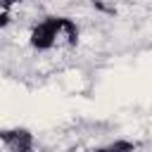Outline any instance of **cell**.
Here are the masks:
<instances>
[{"label": "cell", "mask_w": 152, "mask_h": 152, "mask_svg": "<svg viewBox=\"0 0 152 152\" xmlns=\"http://www.w3.org/2000/svg\"><path fill=\"white\" fill-rule=\"evenodd\" d=\"M78 24L71 17H45L38 24H33L28 33V43L38 52H48L55 48H74L78 43Z\"/></svg>", "instance_id": "1"}, {"label": "cell", "mask_w": 152, "mask_h": 152, "mask_svg": "<svg viewBox=\"0 0 152 152\" xmlns=\"http://www.w3.org/2000/svg\"><path fill=\"white\" fill-rule=\"evenodd\" d=\"M0 142L7 152H33L36 138L28 128L14 126V128H0Z\"/></svg>", "instance_id": "2"}, {"label": "cell", "mask_w": 152, "mask_h": 152, "mask_svg": "<svg viewBox=\"0 0 152 152\" xmlns=\"http://www.w3.org/2000/svg\"><path fill=\"white\" fill-rule=\"evenodd\" d=\"M93 152H135V142H131V140H114V142H109V145H104L100 150H93Z\"/></svg>", "instance_id": "3"}, {"label": "cell", "mask_w": 152, "mask_h": 152, "mask_svg": "<svg viewBox=\"0 0 152 152\" xmlns=\"http://www.w3.org/2000/svg\"><path fill=\"white\" fill-rule=\"evenodd\" d=\"M10 19H12V17H10V10H7V7L2 5V0H0V28H2V26H7V24H10Z\"/></svg>", "instance_id": "4"}, {"label": "cell", "mask_w": 152, "mask_h": 152, "mask_svg": "<svg viewBox=\"0 0 152 152\" xmlns=\"http://www.w3.org/2000/svg\"><path fill=\"white\" fill-rule=\"evenodd\" d=\"M19 2H21V0H2V5H5L7 10H12V7H14V5H19Z\"/></svg>", "instance_id": "5"}, {"label": "cell", "mask_w": 152, "mask_h": 152, "mask_svg": "<svg viewBox=\"0 0 152 152\" xmlns=\"http://www.w3.org/2000/svg\"><path fill=\"white\" fill-rule=\"evenodd\" d=\"M66 152H76V150H66Z\"/></svg>", "instance_id": "6"}]
</instances>
